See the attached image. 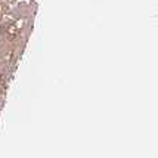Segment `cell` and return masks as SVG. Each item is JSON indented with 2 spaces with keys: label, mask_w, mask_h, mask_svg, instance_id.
<instances>
[{
  "label": "cell",
  "mask_w": 158,
  "mask_h": 158,
  "mask_svg": "<svg viewBox=\"0 0 158 158\" xmlns=\"http://www.w3.org/2000/svg\"><path fill=\"white\" fill-rule=\"evenodd\" d=\"M37 2L35 0H25V2H18L15 3L14 6H10L9 9V16L15 19L16 22H21V21H25L28 18H34L35 14H37Z\"/></svg>",
  "instance_id": "obj_1"
},
{
  "label": "cell",
  "mask_w": 158,
  "mask_h": 158,
  "mask_svg": "<svg viewBox=\"0 0 158 158\" xmlns=\"http://www.w3.org/2000/svg\"><path fill=\"white\" fill-rule=\"evenodd\" d=\"M3 2H7L9 5H15L16 3V0H3Z\"/></svg>",
  "instance_id": "obj_3"
},
{
  "label": "cell",
  "mask_w": 158,
  "mask_h": 158,
  "mask_svg": "<svg viewBox=\"0 0 158 158\" xmlns=\"http://www.w3.org/2000/svg\"><path fill=\"white\" fill-rule=\"evenodd\" d=\"M9 9H10V5H9L7 2L0 0V21L3 19V16H7V15H9Z\"/></svg>",
  "instance_id": "obj_2"
}]
</instances>
